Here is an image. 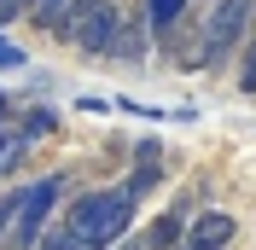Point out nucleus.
Here are the masks:
<instances>
[{"label": "nucleus", "instance_id": "obj_9", "mask_svg": "<svg viewBox=\"0 0 256 250\" xmlns=\"http://www.w3.org/2000/svg\"><path fill=\"white\" fill-rule=\"evenodd\" d=\"M52 128H58V116H52V110H41V105H35L30 116L18 122V140H24V146H35V140H47Z\"/></svg>", "mask_w": 256, "mask_h": 250}, {"label": "nucleus", "instance_id": "obj_2", "mask_svg": "<svg viewBox=\"0 0 256 250\" xmlns=\"http://www.w3.org/2000/svg\"><path fill=\"white\" fill-rule=\"evenodd\" d=\"M250 18H256V0H210V18H204V30H198V58L227 64L233 47L250 41Z\"/></svg>", "mask_w": 256, "mask_h": 250}, {"label": "nucleus", "instance_id": "obj_13", "mask_svg": "<svg viewBox=\"0 0 256 250\" xmlns=\"http://www.w3.org/2000/svg\"><path fill=\"white\" fill-rule=\"evenodd\" d=\"M111 250H158V238L140 233V238H122V244H111Z\"/></svg>", "mask_w": 256, "mask_h": 250}, {"label": "nucleus", "instance_id": "obj_3", "mask_svg": "<svg viewBox=\"0 0 256 250\" xmlns=\"http://www.w3.org/2000/svg\"><path fill=\"white\" fill-rule=\"evenodd\" d=\"M116 30H122V12H116V0H82L76 18H70V47L82 52V58H105L116 41Z\"/></svg>", "mask_w": 256, "mask_h": 250}, {"label": "nucleus", "instance_id": "obj_11", "mask_svg": "<svg viewBox=\"0 0 256 250\" xmlns=\"http://www.w3.org/2000/svg\"><path fill=\"white\" fill-rule=\"evenodd\" d=\"M239 94H250V99H256V35L239 47Z\"/></svg>", "mask_w": 256, "mask_h": 250}, {"label": "nucleus", "instance_id": "obj_12", "mask_svg": "<svg viewBox=\"0 0 256 250\" xmlns=\"http://www.w3.org/2000/svg\"><path fill=\"white\" fill-rule=\"evenodd\" d=\"M0 70H24V47H12V41H0Z\"/></svg>", "mask_w": 256, "mask_h": 250}, {"label": "nucleus", "instance_id": "obj_1", "mask_svg": "<svg viewBox=\"0 0 256 250\" xmlns=\"http://www.w3.org/2000/svg\"><path fill=\"white\" fill-rule=\"evenodd\" d=\"M134 210L140 204L128 198V186H94V192H76L70 210H64V227L94 250H111L134 233Z\"/></svg>", "mask_w": 256, "mask_h": 250}, {"label": "nucleus", "instance_id": "obj_10", "mask_svg": "<svg viewBox=\"0 0 256 250\" xmlns=\"http://www.w3.org/2000/svg\"><path fill=\"white\" fill-rule=\"evenodd\" d=\"M35 250H94V244H82V238H76V233H70V227L58 221V227H47V233L35 238Z\"/></svg>", "mask_w": 256, "mask_h": 250}, {"label": "nucleus", "instance_id": "obj_5", "mask_svg": "<svg viewBox=\"0 0 256 250\" xmlns=\"http://www.w3.org/2000/svg\"><path fill=\"white\" fill-rule=\"evenodd\" d=\"M239 238V221L227 216V210H204V216L186 221V244L180 250H227Z\"/></svg>", "mask_w": 256, "mask_h": 250}, {"label": "nucleus", "instance_id": "obj_6", "mask_svg": "<svg viewBox=\"0 0 256 250\" xmlns=\"http://www.w3.org/2000/svg\"><path fill=\"white\" fill-rule=\"evenodd\" d=\"M146 52H152V18H146V6L134 18H122V30H116V41H111V52L105 58H116V64H146Z\"/></svg>", "mask_w": 256, "mask_h": 250}, {"label": "nucleus", "instance_id": "obj_7", "mask_svg": "<svg viewBox=\"0 0 256 250\" xmlns=\"http://www.w3.org/2000/svg\"><path fill=\"white\" fill-rule=\"evenodd\" d=\"M163 186V146L158 140H140V152H134V174H128V198L140 204L146 192Z\"/></svg>", "mask_w": 256, "mask_h": 250}, {"label": "nucleus", "instance_id": "obj_4", "mask_svg": "<svg viewBox=\"0 0 256 250\" xmlns=\"http://www.w3.org/2000/svg\"><path fill=\"white\" fill-rule=\"evenodd\" d=\"M58 192H64V174H47V180H35V186L24 192V210H18L12 233H6V244H12V250H35V238L47 233L52 210H58Z\"/></svg>", "mask_w": 256, "mask_h": 250}, {"label": "nucleus", "instance_id": "obj_14", "mask_svg": "<svg viewBox=\"0 0 256 250\" xmlns=\"http://www.w3.org/2000/svg\"><path fill=\"white\" fill-rule=\"evenodd\" d=\"M0 122H6V94H0Z\"/></svg>", "mask_w": 256, "mask_h": 250}, {"label": "nucleus", "instance_id": "obj_8", "mask_svg": "<svg viewBox=\"0 0 256 250\" xmlns=\"http://www.w3.org/2000/svg\"><path fill=\"white\" fill-rule=\"evenodd\" d=\"M76 6H82V0H30V18H35L47 35H58V41H64V35H70V18H76Z\"/></svg>", "mask_w": 256, "mask_h": 250}]
</instances>
